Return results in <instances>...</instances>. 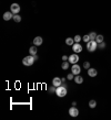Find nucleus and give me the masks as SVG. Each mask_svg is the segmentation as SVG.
<instances>
[{
	"label": "nucleus",
	"instance_id": "f257e3e1",
	"mask_svg": "<svg viewBox=\"0 0 111 120\" xmlns=\"http://www.w3.org/2000/svg\"><path fill=\"white\" fill-rule=\"evenodd\" d=\"M36 62V58L33 55H28V56H25L23 60H22V64L25 66H31L33 65V63Z\"/></svg>",
	"mask_w": 111,
	"mask_h": 120
},
{
	"label": "nucleus",
	"instance_id": "f03ea898",
	"mask_svg": "<svg viewBox=\"0 0 111 120\" xmlns=\"http://www.w3.org/2000/svg\"><path fill=\"white\" fill-rule=\"evenodd\" d=\"M97 49H98V43L96 40H90L87 43V50L89 52H94Z\"/></svg>",
	"mask_w": 111,
	"mask_h": 120
},
{
	"label": "nucleus",
	"instance_id": "7ed1b4c3",
	"mask_svg": "<svg viewBox=\"0 0 111 120\" xmlns=\"http://www.w3.org/2000/svg\"><path fill=\"white\" fill-rule=\"evenodd\" d=\"M67 87H64L63 85H61V86H59V87H57V90H56V94H57V96L58 97H60V98H62V97H64L67 95Z\"/></svg>",
	"mask_w": 111,
	"mask_h": 120
},
{
	"label": "nucleus",
	"instance_id": "20e7f679",
	"mask_svg": "<svg viewBox=\"0 0 111 120\" xmlns=\"http://www.w3.org/2000/svg\"><path fill=\"white\" fill-rule=\"evenodd\" d=\"M80 72H81V67L78 64H72V66H71V73L74 74V75H79Z\"/></svg>",
	"mask_w": 111,
	"mask_h": 120
},
{
	"label": "nucleus",
	"instance_id": "39448f33",
	"mask_svg": "<svg viewBox=\"0 0 111 120\" xmlns=\"http://www.w3.org/2000/svg\"><path fill=\"white\" fill-rule=\"evenodd\" d=\"M69 63L70 64H78V62H79V56H78V54H71L70 56H69Z\"/></svg>",
	"mask_w": 111,
	"mask_h": 120
},
{
	"label": "nucleus",
	"instance_id": "423d86ee",
	"mask_svg": "<svg viewBox=\"0 0 111 120\" xmlns=\"http://www.w3.org/2000/svg\"><path fill=\"white\" fill-rule=\"evenodd\" d=\"M10 11L13 15H18L19 12H20V6L18 4H12L10 7Z\"/></svg>",
	"mask_w": 111,
	"mask_h": 120
},
{
	"label": "nucleus",
	"instance_id": "0eeeda50",
	"mask_svg": "<svg viewBox=\"0 0 111 120\" xmlns=\"http://www.w3.org/2000/svg\"><path fill=\"white\" fill-rule=\"evenodd\" d=\"M69 115L71 117H78L79 116V109H78L76 106H72L70 109H69Z\"/></svg>",
	"mask_w": 111,
	"mask_h": 120
},
{
	"label": "nucleus",
	"instance_id": "6e6552de",
	"mask_svg": "<svg viewBox=\"0 0 111 120\" xmlns=\"http://www.w3.org/2000/svg\"><path fill=\"white\" fill-rule=\"evenodd\" d=\"M72 51H73L74 53H80V52L82 51V45L80 43H74L73 45H72Z\"/></svg>",
	"mask_w": 111,
	"mask_h": 120
},
{
	"label": "nucleus",
	"instance_id": "1a4fd4ad",
	"mask_svg": "<svg viewBox=\"0 0 111 120\" xmlns=\"http://www.w3.org/2000/svg\"><path fill=\"white\" fill-rule=\"evenodd\" d=\"M42 43H43V39H42L41 37H36L34 39H33V42H32L33 45H36V46H39V45H41Z\"/></svg>",
	"mask_w": 111,
	"mask_h": 120
},
{
	"label": "nucleus",
	"instance_id": "9d476101",
	"mask_svg": "<svg viewBox=\"0 0 111 120\" xmlns=\"http://www.w3.org/2000/svg\"><path fill=\"white\" fill-rule=\"evenodd\" d=\"M52 85L56 86V87L61 86V85H62V80H61V78H60V77H55V78L52 79Z\"/></svg>",
	"mask_w": 111,
	"mask_h": 120
},
{
	"label": "nucleus",
	"instance_id": "9b49d317",
	"mask_svg": "<svg viewBox=\"0 0 111 120\" xmlns=\"http://www.w3.org/2000/svg\"><path fill=\"white\" fill-rule=\"evenodd\" d=\"M2 18H4V21H9L10 19L13 18V13H12L11 11H7V12L4 13V17H2Z\"/></svg>",
	"mask_w": 111,
	"mask_h": 120
},
{
	"label": "nucleus",
	"instance_id": "f8f14e48",
	"mask_svg": "<svg viewBox=\"0 0 111 120\" xmlns=\"http://www.w3.org/2000/svg\"><path fill=\"white\" fill-rule=\"evenodd\" d=\"M87 71H88V75L90 77H96L97 75H98V71H97L96 68H91V67H90V68L87 69Z\"/></svg>",
	"mask_w": 111,
	"mask_h": 120
},
{
	"label": "nucleus",
	"instance_id": "ddd939ff",
	"mask_svg": "<svg viewBox=\"0 0 111 120\" xmlns=\"http://www.w3.org/2000/svg\"><path fill=\"white\" fill-rule=\"evenodd\" d=\"M73 80L76 82V84H82L83 83V77L80 76V75H76Z\"/></svg>",
	"mask_w": 111,
	"mask_h": 120
},
{
	"label": "nucleus",
	"instance_id": "4468645a",
	"mask_svg": "<svg viewBox=\"0 0 111 120\" xmlns=\"http://www.w3.org/2000/svg\"><path fill=\"white\" fill-rule=\"evenodd\" d=\"M37 52H38V50H37V46H36V45H32V46L29 49L30 55H36L37 54Z\"/></svg>",
	"mask_w": 111,
	"mask_h": 120
},
{
	"label": "nucleus",
	"instance_id": "2eb2a0df",
	"mask_svg": "<svg viewBox=\"0 0 111 120\" xmlns=\"http://www.w3.org/2000/svg\"><path fill=\"white\" fill-rule=\"evenodd\" d=\"M74 43H76V42H74V39H72V38H68V39H66V44L67 45L70 46V45H73Z\"/></svg>",
	"mask_w": 111,
	"mask_h": 120
},
{
	"label": "nucleus",
	"instance_id": "dca6fc26",
	"mask_svg": "<svg viewBox=\"0 0 111 120\" xmlns=\"http://www.w3.org/2000/svg\"><path fill=\"white\" fill-rule=\"evenodd\" d=\"M69 61H63V63L61 64V68L62 69H68L69 68Z\"/></svg>",
	"mask_w": 111,
	"mask_h": 120
},
{
	"label": "nucleus",
	"instance_id": "f3484780",
	"mask_svg": "<svg viewBox=\"0 0 111 120\" xmlns=\"http://www.w3.org/2000/svg\"><path fill=\"white\" fill-rule=\"evenodd\" d=\"M89 107H90V108H92V109L97 107V101L94 100V99H92V100H90V101H89Z\"/></svg>",
	"mask_w": 111,
	"mask_h": 120
},
{
	"label": "nucleus",
	"instance_id": "a211bd4d",
	"mask_svg": "<svg viewBox=\"0 0 111 120\" xmlns=\"http://www.w3.org/2000/svg\"><path fill=\"white\" fill-rule=\"evenodd\" d=\"M96 41H97V43H101V42H103V35L98 34L97 38H96Z\"/></svg>",
	"mask_w": 111,
	"mask_h": 120
},
{
	"label": "nucleus",
	"instance_id": "6ab92c4d",
	"mask_svg": "<svg viewBox=\"0 0 111 120\" xmlns=\"http://www.w3.org/2000/svg\"><path fill=\"white\" fill-rule=\"evenodd\" d=\"M13 21L15 22H17V23H19V22L21 21V17H20V15H13Z\"/></svg>",
	"mask_w": 111,
	"mask_h": 120
},
{
	"label": "nucleus",
	"instance_id": "aec40b11",
	"mask_svg": "<svg viewBox=\"0 0 111 120\" xmlns=\"http://www.w3.org/2000/svg\"><path fill=\"white\" fill-rule=\"evenodd\" d=\"M97 34L96 32H90L89 33V37H90V40H96V38H97Z\"/></svg>",
	"mask_w": 111,
	"mask_h": 120
},
{
	"label": "nucleus",
	"instance_id": "412c9836",
	"mask_svg": "<svg viewBox=\"0 0 111 120\" xmlns=\"http://www.w3.org/2000/svg\"><path fill=\"white\" fill-rule=\"evenodd\" d=\"M73 39H74V42H76V43H80V41L82 40V38L80 37L79 34H78V35H76V37H74Z\"/></svg>",
	"mask_w": 111,
	"mask_h": 120
},
{
	"label": "nucleus",
	"instance_id": "4be33fe9",
	"mask_svg": "<svg viewBox=\"0 0 111 120\" xmlns=\"http://www.w3.org/2000/svg\"><path fill=\"white\" fill-rule=\"evenodd\" d=\"M74 74H72V73H70V74H68V76H67V79L68 80H72V79H74Z\"/></svg>",
	"mask_w": 111,
	"mask_h": 120
},
{
	"label": "nucleus",
	"instance_id": "5701e85b",
	"mask_svg": "<svg viewBox=\"0 0 111 120\" xmlns=\"http://www.w3.org/2000/svg\"><path fill=\"white\" fill-rule=\"evenodd\" d=\"M82 41H85V43H88L89 41H90V37H89V34H87V35H85V37L82 38Z\"/></svg>",
	"mask_w": 111,
	"mask_h": 120
},
{
	"label": "nucleus",
	"instance_id": "b1692460",
	"mask_svg": "<svg viewBox=\"0 0 111 120\" xmlns=\"http://www.w3.org/2000/svg\"><path fill=\"white\" fill-rule=\"evenodd\" d=\"M104 47H106V43H104V42L98 43V49H104Z\"/></svg>",
	"mask_w": 111,
	"mask_h": 120
},
{
	"label": "nucleus",
	"instance_id": "393cba45",
	"mask_svg": "<svg viewBox=\"0 0 111 120\" xmlns=\"http://www.w3.org/2000/svg\"><path fill=\"white\" fill-rule=\"evenodd\" d=\"M56 90H57V87L53 86V85H52L51 87H49V91H50V93H56Z\"/></svg>",
	"mask_w": 111,
	"mask_h": 120
},
{
	"label": "nucleus",
	"instance_id": "a878e982",
	"mask_svg": "<svg viewBox=\"0 0 111 120\" xmlns=\"http://www.w3.org/2000/svg\"><path fill=\"white\" fill-rule=\"evenodd\" d=\"M83 67H85V69H89V68H90V63H89V62H85V63H83Z\"/></svg>",
	"mask_w": 111,
	"mask_h": 120
},
{
	"label": "nucleus",
	"instance_id": "bb28decb",
	"mask_svg": "<svg viewBox=\"0 0 111 120\" xmlns=\"http://www.w3.org/2000/svg\"><path fill=\"white\" fill-rule=\"evenodd\" d=\"M68 60H69V57H68L67 55H63L62 56V61H68Z\"/></svg>",
	"mask_w": 111,
	"mask_h": 120
}]
</instances>
